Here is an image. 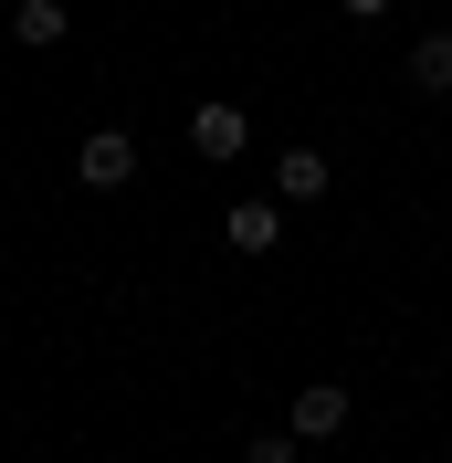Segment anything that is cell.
<instances>
[{
    "mask_svg": "<svg viewBox=\"0 0 452 463\" xmlns=\"http://www.w3.org/2000/svg\"><path fill=\"white\" fill-rule=\"evenodd\" d=\"M63 32H74V11H63V0H11V43H32V53H53Z\"/></svg>",
    "mask_w": 452,
    "mask_h": 463,
    "instance_id": "8992f818",
    "label": "cell"
},
{
    "mask_svg": "<svg viewBox=\"0 0 452 463\" xmlns=\"http://www.w3.org/2000/svg\"><path fill=\"white\" fill-rule=\"evenodd\" d=\"M190 147L200 158H242V147H253V116L242 106H190Z\"/></svg>",
    "mask_w": 452,
    "mask_h": 463,
    "instance_id": "277c9868",
    "label": "cell"
},
{
    "mask_svg": "<svg viewBox=\"0 0 452 463\" xmlns=\"http://www.w3.org/2000/svg\"><path fill=\"white\" fill-rule=\"evenodd\" d=\"M221 232H231V253H253V263H263V253L284 242V201H231Z\"/></svg>",
    "mask_w": 452,
    "mask_h": 463,
    "instance_id": "5b68a950",
    "label": "cell"
},
{
    "mask_svg": "<svg viewBox=\"0 0 452 463\" xmlns=\"http://www.w3.org/2000/svg\"><path fill=\"white\" fill-rule=\"evenodd\" d=\"M74 169H85V190H127V179H137V137H127V127H95Z\"/></svg>",
    "mask_w": 452,
    "mask_h": 463,
    "instance_id": "7a4b0ae2",
    "label": "cell"
},
{
    "mask_svg": "<svg viewBox=\"0 0 452 463\" xmlns=\"http://www.w3.org/2000/svg\"><path fill=\"white\" fill-rule=\"evenodd\" d=\"M242 463H295V421H284V432H253V442H242Z\"/></svg>",
    "mask_w": 452,
    "mask_h": 463,
    "instance_id": "ba28073f",
    "label": "cell"
},
{
    "mask_svg": "<svg viewBox=\"0 0 452 463\" xmlns=\"http://www.w3.org/2000/svg\"><path fill=\"white\" fill-rule=\"evenodd\" d=\"M326 190H337V169H326V147H284V158H274V201H284V211L326 201Z\"/></svg>",
    "mask_w": 452,
    "mask_h": 463,
    "instance_id": "6da1fadb",
    "label": "cell"
},
{
    "mask_svg": "<svg viewBox=\"0 0 452 463\" xmlns=\"http://www.w3.org/2000/svg\"><path fill=\"white\" fill-rule=\"evenodd\" d=\"M326 432H347V379H306L295 390V442H326Z\"/></svg>",
    "mask_w": 452,
    "mask_h": 463,
    "instance_id": "3957f363",
    "label": "cell"
},
{
    "mask_svg": "<svg viewBox=\"0 0 452 463\" xmlns=\"http://www.w3.org/2000/svg\"><path fill=\"white\" fill-rule=\"evenodd\" d=\"M400 74H410V95H452V32H421Z\"/></svg>",
    "mask_w": 452,
    "mask_h": 463,
    "instance_id": "52a82bcc",
    "label": "cell"
},
{
    "mask_svg": "<svg viewBox=\"0 0 452 463\" xmlns=\"http://www.w3.org/2000/svg\"><path fill=\"white\" fill-rule=\"evenodd\" d=\"M379 11H390V0H347V22H379Z\"/></svg>",
    "mask_w": 452,
    "mask_h": 463,
    "instance_id": "9c48e42d",
    "label": "cell"
}]
</instances>
